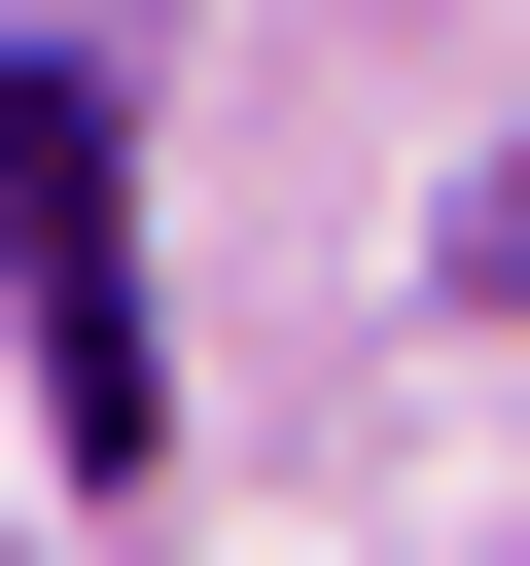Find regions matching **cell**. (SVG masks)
<instances>
[{"instance_id":"cell-1","label":"cell","mask_w":530,"mask_h":566,"mask_svg":"<svg viewBox=\"0 0 530 566\" xmlns=\"http://www.w3.org/2000/svg\"><path fill=\"white\" fill-rule=\"evenodd\" d=\"M0 283H35V424L141 460L177 354H141V177H106V71H0Z\"/></svg>"}]
</instances>
